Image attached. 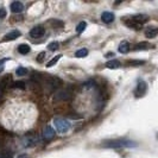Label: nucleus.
<instances>
[{
  "label": "nucleus",
  "mask_w": 158,
  "mask_h": 158,
  "mask_svg": "<svg viewBox=\"0 0 158 158\" xmlns=\"http://www.w3.org/2000/svg\"><path fill=\"white\" fill-rule=\"evenodd\" d=\"M128 51H130V44H128V42H126V40L121 42V43L119 44V52H121V54H127Z\"/></svg>",
  "instance_id": "4468645a"
},
{
  "label": "nucleus",
  "mask_w": 158,
  "mask_h": 158,
  "mask_svg": "<svg viewBox=\"0 0 158 158\" xmlns=\"http://www.w3.org/2000/svg\"><path fill=\"white\" fill-rule=\"evenodd\" d=\"M44 56H45V52H40V55H38L37 61H38V62H42V61H43V58H44Z\"/></svg>",
  "instance_id": "c85d7f7f"
},
{
  "label": "nucleus",
  "mask_w": 158,
  "mask_h": 158,
  "mask_svg": "<svg viewBox=\"0 0 158 158\" xmlns=\"http://www.w3.org/2000/svg\"><path fill=\"white\" fill-rule=\"evenodd\" d=\"M61 57H62V55L55 56V57H54L52 60H50V61L48 62V63H47V67H52V65H55V64L57 63L58 61H60V58H61Z\"/></svg>",
  "instance_id": "aec40b11"
},
{
  "label": "nucleus",
  "mask_w": 158,
  "mask_h": 158,
  "mask_svg": "<svg viewBox=\"0 0 158 158\" xmlns=\"http://www.w3.org/2000/svg\"><path fill=\"white\" fill-rule=\"evenodd\" d=\"M101 20L106 24L112 23L114 20V15L112 12H103L102 15H101Z\"/></svg>",
  "instance_id": "f8f14e48"
},
{
  "label": "nucleus",
  "mask_w": 158,
  "mask_h": 158,
  "mask_svg": "<svg viewBox=\"0 0 158 158\" xmlns=\"http://www.w3.org/2000/svg\"><path fill=\"white\" fill-rule=\"evenodd\" d=\"M105 148H111V149H120V148H135L137 144L131 140L125 139H117V140H107L102 144Z\"/></svg>",
  "instance_id": "f03ea898"
},
{
  "label": "nucleus",
  "mask_w": 158,
  "mask_h": 158,
  "mask_svg": "<svg viewBox=\"0 0 158 158\" xmlns=\"http://www.w3.org/2000/svg\"><path fill=\"white\" fill-rule=\"evenodd\" d=\"M20 31H18V30H13V31L8 32L7 35H5V37H4V40H17L18 37H20Z\"/></svg>",
  "instance_id": "9d476101"
},
{
  "label": "nucleus",
  "mask_w": 158,
  "mask_h": 158,
  "mask_svg": "<svg viewBox=\"0 0 158 158\" xmlns=\"http://www.w3.org/2000/svg\"><path fill=\"white\" fill-rule=\"evenodd\" d=\"M16 74L18 75V76H25V75L27 74V69L24 68V67H19V68L16 70Z\"/></svg>",
  "instance_id": "412c9836"
},
{
  "label": "nucleus",
  "mask_w": 158,
  "mask_h": 158,
  "mask_svg": "<svg viewBox=\"0 0 158 158\" xmlns=\"http://www.w3.org/2000/svg\"><path fill=\"white\" fill-rule=\"evenodd\" d=\"M13 87L19 88V89H25V83L24 82H16V83H13Z\"/></svg>",
  "instance_id": "b1692460"
},
{
  "label": "nucleus",
  "mask_w": 158,
  "mask_h": 158,
  "mask_svg": "<svg viewBox=\"0 0 158 158\" xmlns=\"http://www.w3.org/2000/svg\"><path fill=\"white\" fill-rule=\"evenodd\" d=\"M54 135H55V131L52 130V127L51 126H47L44 130H43V137H44V139H52L54 138Z\"/></svg>",
  "instance_id": "1a4fd4ad"
},
{
  "label": "nucleus",
  "mask_w": 158,
  "mask_h": 158,
  "mask_svg": "<svg viewBox=\"0 0 158 158\" xmlns=\"http://www.w3.org/2000/svg\"><path fill=\"white\" fill-rule=\"evenodd\" d=\"M23 10H24V5L20 1H13L11 4V11L13 13H20Z\"/></svg>",
  "instance_id": "6e6552de"
},
{
  "label": "nucleus",
  "mask_w": 158,
  "mask_h": 158,
  "mask_svg": "<svg viewBox=\"0 0 158 158\" xmlns=\"http://www.w3.org/2000/svg\"><path fill=\"white\" fill-rule=\"evenodd\" d=\"M128 64H131V65H142V64H144V62L143 61H130Z\"/></svg>",
  "instance_id": "a878e982"
},
{
  "label": "nucleus",
  "mask_w": 158,
  "mask_h": 158,
  "mask_svg": "<svg viewBox=\"0 0 158 158\" xmlns=\"http://www.w3.org/2000/svg\"><path fill=\"white\" fill-rule=\"evenodd\" d=\"M106 67L108 69H118L119 67H120V62H119L118 60H112V61H108L106 63Z\"/></svg>",
  "instance_id": "dca6fc26"
},
{
  "label": "nucleus",
  "mask_w": 158,
  "mask_h": 158,
  "mask_svg": "<svg viewBox=\"0 0 158 158\" xmlns=\"http://www.w3.org/2000/svg\"><path fill=\"white\" fill-rule=\"evenodd\" d=\"M44 33H45V29L43 26H40V25L35 26L33 29H31V31H30V35H31V37H33V38H40L42 36H44Z\"/></svg>",
  "instance_id": "39448f33"
},
{
  "label": "nucleus",
  "mask_w": 158,
  "mask_h": 158,
  "mask_svg": "<svg viewBox=\"0 0 158 158\" xmlns=\"http://www.w3.org/2000/svg\"><path fill=\"white\" fill-rule=\"evenodd\" d=\"M58 47H60V43H58V42H51V43L48 45L50 51H55V50L58 49Z\"/></svg>",
  "instance_id": "5701e85b"
},
{
  "label": "nucleus",
  "mask_w": 158,
  "mask_h": 158,
  "mask_svg": "<svg viewBox=\"0 0 158 158\" xmlns=\"http://www.w3.org/2000/svg\"><path fill=\"white\" fill-rule=\"evenodd\" d=\"M88 55V50L87 49H80V50H77L76 52H75V56L76 57H79V58H82V57H86V56Z\"/></svg>",
  "instance_id": "6ab92c4d"
},
{
  "label": "nucleus",
  "mask_w": 158,
  "mask_h": 158,
  "mask_svg": "<svg viewBox=\"0 0 158 158\" xmlns=\"http://www.w3.org/2000/svg\"><path fill=\"white\" fill-rule=\"evenodd\" d=\"M54 124H55V127H56V130H57V132L61 133V135L67 133V132L69 131V128H70V124H69L67 120H64V119H62V118H55L54 119Z\"/></svg>",
  "instance_id": "7ed1b4c3"
},
{
  "label": "nucleus",
  "mask_w": 158,
  "mask_h": 158,
  "mask_svg": "<svg viewBox=\"0 0 158 158\" xmlns=\"http://www.w3.org/2000/svg\"><path fill=\"white\" fill-rule=\"evenodd\" d=\"M146 92H148V83L145 81H139L135 90V98H142V96L145 95Z\"/></svg>",
  "instance_id": "20e7f679"
},
{
  "label": "nucleus",
  "mask_w": 158,
  "mask_h": 158,
  "mask_svg": "<svg viewBox=\"0 0 158 158\" xmlns=\"http://www.w3.org/2000/svg\"><path fill=\"white\" fill-rule=\"evenodd\" d=\"M30 45H27V44H20L19 47H18V51H19V54H22V55H27L29 52H30Z\"/></svg>",
  "instance_id": "2eb2a0df"
},
{
  "label": "nucleus",
  "mask_w": 158,
  "mask_h": 158,
  "mask_svg": "<svg viewBox=\"0 0 158 158\" xmlns=\"http://www.w3.org/2000/svg\"><path fill=\"white\" fill-rule=\"evenodd\" d=\"M17 158H29V156H27L26 153H22V155H19Z\"/></svg>",
  "instance_id": "c756f323"
},
{
  "label": "nucleus",
  "mask_w": 158,
  "mask_h": 158,
  "mask_svg": "<svg viewBox=\"0 0 158 158\" xmlns=\"http://www.w3.org/2000/svg\"><path fill=\"white\" fill-rule=\"evenodd\" d=\"M125 23H126V25L128 26V27H132V29H135V30H140V27H142V25H140V24H137L135 22H133L132 19L126 20Z\"/></svg>",
  "instance_id": "f3484780"
},
{
  "label": "nucleus",
  "mask_w": 158,
  "mask_h": 158,
  "mask_svg": "<svg viewBox=\"0 0 158 158\" xmlns=\"http://www.w3.org/2000/svg\"><path fill=\"white\" fill-rule=\"evenodd\" d=\"M6 108H8L6 106ZM4 114V123L5 126L19 130L30 127L35 120V110L29 103H19L17 107H10L8 113L2 112Z\"/></svg>",
  "instance_id": "f257e3e1"
},
{
  "label": "nucleus",
  "mask_w": 158,
  "mask_h": 158,
  "mask_svg": "<svg viewBox=\"0 0 158 158\" xmlns=\"http://www.w3.org/2000/svg\"><path fill=\"white\" fill-rule=\"evenodd\" d=\"M131 19H132L133 22H135L137 24H140V25H143L145 22H148V20H149V17L145 16V15H135V16H133Z\"/></svg>",
  "instance_id": "9b49d317"
},
{
  "label": "nucleus",
  "mask_w": 158,
  "mask_h": 158,
  "mask_svg": "<svg viewBox=\"0 0 158 158\" xmlns=\"http://www.w3.org/2000/svg\"><path fill=\"white\" fill-rule=\"evenodd\" d=\"M6 61H7L6 58H4V60H0V73H1V71H2V69H4V63H5Z\"/></svg>",
  "instance_id": "cd10ccee"
},
{
  "label": "nucleus",
  "mask_w": 158,
  "mask_h": 158,
  "mask_svg": "<svg viewBox=\"0 0 158 158\" xmlns=\"http://www.w3.org/2000/svg\"><path fill=\"white\" fill-rule=\"evenodd\" d=\"M37 144V138H35V137H27V138H25L24 139V146L25 148H31V146H35Z\"/></svg>",
  "instance_id": "ddd939ff"
},
{
  "label": "nucleus",
  "mask_w": 158,
  "mask_h": 158,
  "mask_svg": "<svg viewBox=\"0 0 158 158\" xmlns=\"http://www.w3.org/2000/svg\"><path fill=\"white\" fill-rule=\"evenodd\" d=\"M0 158H12V155L10 152H1L0 153Z\"/></svg>",
  "instance_id": "393cba45"
},
{
  "label": "nucleus",
  "mask_w": 158,
  "mask_h": 158,
  "mask_svg": "<svg viewBox=\"0 0 158 158\" xmlns=\"http://www.w3.org/2000/svg\"><path fill=\"white\" fill-rule=\"evenodd\" d=\"M70 92L68 89H62V90L56 93L55 100H57V101H64V100H68L70 98Z\"/></svg>",
  "instance_id": "423d86ee"
},
{
  "label": "nucleus",
  "mask_w": 158,
  "mask_h": 158,
  "mask_svg": "<svg viewBox=\"0 0 158 158\" xmlns=\"http://www.w3.org/2000/svg\"><path fill=\"white\" fill-rule=\"evenodd\" d=\"M86 26H87V23H86V22H81V23L77 25V27H76V31H77V33H81V32L85 31Z\"/></svg>",
  "instance_id": "4be33fe9"
},
{
  "label": "nucleus",
  "mask_w": 158,
  "mask_h": 158,
  "mask_svg": "<svg viewBox=\"0 0 158 158\" xmlns=\"http://www.w3.org/2000/svg\"><path fill=\"white\" fill-rule=\"evenodd\" d=\"M150 48V44L149 43H145V42H143V43H139V44H137L135 47V50L137 51H140V50H148Z\"/></svg>",
  "instance_id": "a211bd4d"
},
{
  "label": "nucleus",
  "mask_w": 158,
  "mask_h": 158,
  "mask_svg": "<svg viewBox=\"0 0 158 158\" xmlns=\"http://www.w3.org/2000/svg\"><path fill=\"white\" fill-rule=\"evenodd\" d=\"M6 17V10L5 8H0V19Z\"/></svg>",
  "instance_id": "bb28decb"
},
{
  "label": "nucleus",
  "mask_w": 158,
  "mask_h": 158,
  "mask_svg": "<svg viewBox=\"0 0 158 158\" xmlns=\"http://www.w3.org/2000/svg\"><path fill=\"white\" fill-rule=\"evenodd\" d=\"M158 33V27L157 26H148L145 29V36L148 38H155Z\"/></svg>",
  "instance_id": "0eeeda50"
}]
</instances>
